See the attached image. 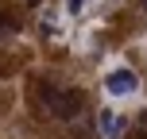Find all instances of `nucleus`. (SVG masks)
Wrapping results in <instances>:
<instances>
[{
	"mask_svg": "<svg viewBox=\"0 0 147 139\" xmlns=\"http://www.w3.org/2000/svg\"><path fill=\"white\" fill-rule=\"evenodd\" d=\"M143 4H147V0H143Z\"/></svg>",
	"mask_w": 147,
	"mask_h": 139,
	"instance_id": "nucleus-4",
	"label": "nucleus"
},
{
	"mask_svg": "<svg viewBox=\"0 0 147 139\" xmlns=\"http://www.w3.org/2000/svg\"><path fill=\"white\" fill-rule=\"evenodd\" d=\"M78 104H81V97H78V93H58L51 112H58V116H74V112H78Z\"/></svg>",
	"mask_w": 147,
	"mask_h": 139,
	"instance_id": "nucleus-3",
	"label": "nucleus"
},
{
	"mask_svg": "<svg viewBox=\"0 0 147 139\" xmlns=\"http://www.w3.org/2000/svg\"><path fill=\"white\" fill-rule=\"evenodd\" d=\"M97 128H101L105 139H124V132H128V116H124L120 108H101V112H97Z\"/></svg>",
	"mask_w": 147,
	"mask_h": 139,
	"instance_id": "nucleus-2",
	"label": "nucleus"
},
{
	"mask_svg": "<svg viewBox=\"0 0 147 139\" xmlns=\"http://www.w3.org/2000/svg\"><path fill=\"white\" fill-rule=\"evenodd\" d=\"M105 93L112 97V101H128V97L140 93V77H136V70L128 66H112L105 73Z\"/></svg>",
	"mask_w": 147,
	"mask_h": 139,
	"instance_id": "nucleus-1",
	"label": "nucleus"
}]
</instances>
